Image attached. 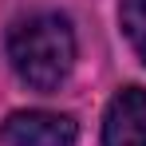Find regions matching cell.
<instances>
[{"label":"cell","instance_id":"6da1fadb","mask_svg":"<svg viewBox=\"0 0 146 146\" xmlns=\"http://www.w3.org/2000/svg\"><path fill=\"white\" fill-rule=\"evenodd\" d=\"M8 59L16 75L36 91H55L75 63V32L59 12H36L12 28Z\"/></svg>","mask_w":146,"mask_h":146},{"label":"cell","instance_id":"7a4b0ae2","mask_svg":"<svg viewBox=\"0 0 146 146\" xmlns=\"http://www.w3.org/2000/svg\"><path fill=\"white\" fill-rule=\"evenodd\" d=\"M79 126L59 111H16L0 122L4 146H75Z\"/></svg>","mask_w":146,"mask_h":146},{"label":"cell","instance_id":"3957f363","mask_svg":"<svg viewBox=\"0 0 146 146\" xmlns=\"http://www.w3.org/2000/svg\"><path fill=\"white\" fill-rule=\"evenodd\" d=\"M103 146H146V91L122 87L103 119Z\"/></svg>","mask_w":146,"mask_h":146},{"label":"cell","instance_id":"277c9868","mask_svg":"<svg viewBox=\"0 0 146 146\" xmlns=\"http://www.w3.org/2000/svg\"><path fill=\"white\" fill-rule=\"evenodd\" d=\"M119 20L126 40L138 51V59L146 63V0H119Z\"/></svg>","mask_w":146,"mask_h":146}]
</instances>
